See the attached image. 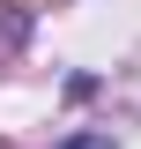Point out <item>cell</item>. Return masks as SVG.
Masks as SVG:
<instances>
[{
	"instance_id": "7a4b0ae2",
	"label": "cell",
	"mask_w": 141,
	"mask_h": 149,
	"mask_svg": "<svg viewBox=\"0 0 141 149\" xmlns=\"http://www.w3.org/2000/svg\"><path fill=\"white\" fill-rule=\"evenodd\" d=\"M0 149H8V142H0Z\"/></svg>"
},
{
	"instance_id": "6da1fadb",
	"label": "cell",
	"mask_w": 141,
	"mask_h": 149,
	"mask_svg": "<svg viewBox=\"0 0 141 149\" xmlns=\"http://www.w3.org/2000/svg\"><path fill=\"white\" fill-rule=\"evenodd\" d=\"M59 149H111L104 134H74V142H59Z\"/></svg>"
}]
</instances>
